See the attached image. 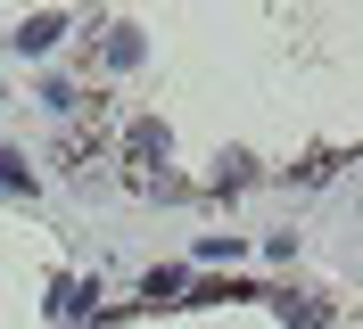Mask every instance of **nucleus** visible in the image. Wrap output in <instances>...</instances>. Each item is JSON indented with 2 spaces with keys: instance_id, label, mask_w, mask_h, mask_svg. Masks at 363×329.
<instances>
[{
  "instance_id": "f257e3e1",
  "label": "nucleus",
  "mask_w": 363,
  "mask_h": 329,
  "mask_svg": "<svg viewBox=\"0 0 363 329\" xmlns=\"http://www.w3.org/2000/svg\"><path fill=\"white\" fill-rule=\"evenodd\" d=\"M50 42H58V17H33V25L17 33V50H50Z\"/></svg>"
}]
</instances>
